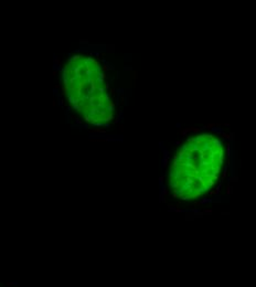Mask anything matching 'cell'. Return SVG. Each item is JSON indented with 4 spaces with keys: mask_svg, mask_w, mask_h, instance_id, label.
I'll list each match as a JSON object with an SVG mask.
<instances>
[{
    "mask_svg": "<svg viewBox=\"0 0 256 287\" xmlns=\"http://www.w3.org/2000/svg\"><path fill=\"white\" fill-rule=\"evenodd\" d=\"M90 132H97V134H105L106 130L104 129V128H90Z\"/></svg>",
    "mask_w": 256,
    "mask_h": 287,
    "instance_id": "1",
    "label": "cell"
},
{
    "mask_svg": "<svg viewBox=\"0 0 256 287\" xmlns=\"http://www.w3.org/2000/svg\"><path fill=\"white\" fill-rule=\"evenodd\" d=\"M191 132V127H188L186 128V129H181V130H178V134H181L182 136H186L188 132Z\"/></svg>",
    "mask_w": 256,
    "mask_h": 287,
    "instance_id": "2",
    "label": "cell"
},
{
    "mask_svg": "<svg viewBox=\"0 0 256 287\" xmlns=\"http://www.w3.org/2000/svg\"><path fill=\"white\" fill-rule=\"evenodd\" d=\"M109 70H114V66H109V65L106 64V63L103 65V66H102V71H103L104 73H105L106 71H109Z\"/></svg>",
    "mask_w": 256,
    "mask_h": 287,
    "instance_id": "3",
    "label": "cell"
},
{
    "mask_svg": "<svg viewBox=\"0 0 256 287\" xmlns=\"http://www.w3.org/2000/svg\"><path fill=\"white\" fill-rule=\"evenodd\" d=\"M114 119V114H108L107 116H105V117L103 118V123L104 122H111V120Z\"/></svg>",
    "mask_w": 256,
    "mask_h": 287,
    "instance_id": "4",
    "label": "cell"
},
{
    "mask_svg": "<svg viewBox=\"0 0 256 287\" xmlns=\"http://www.w3.org/2000/svg\"><path fill=\"white\" fill-rule=\"evenodd\" d=\"M115 103H113L112 101H109L108 102V110H111V112H114L115 110Z\"/></svg>",
    "mask_w": 256,
    "mask_h": 287,
    "instance_id": "5",
    "label": "cell"
},
{
    "mask_svg": "<svg viewBox=\"0 0 256 287\" xmlns=\"http://www.w3.org/2000/svg\"><path fill=\"white\" fill-rule=\"evenodd\" d=\"M218 124H208V125H205L203 128H206V129H212L213 127H218Z\"/></svg>",
    "mask_w": 256,
    "mask_h": 287,
    "instance_id": "6",
    "label": "cell"
},
{
    "mask_svg": "<svg viewBox=\"0 0 256 287\" xmlns=\"http://www.w3.org/2000/svg\"><path fill=\"white\" fill-rule=\"evenodd\" d=\"M226 152H227V156L231 155V144L230 142L226 144Z\"/></svg>",
    "mask_w": 256,
    "mask_h": 287,
    "instance_id": "7",
    "label": "cell"
},
{
    "mask_svg": "<svg viewBox=\"0 0 256 287\" xmlns=\"http://www.w3.org/2000/svg\"><path fill=\"white\" fill-rule=\"evenodd\" d=\"M201 128H196V127H191V132H200Z\"/></svg>",
    "mask_w": 256,
    "mask_h": 287,
    "instance_id": "8",
    "label": "cell"
},
{
    "mask_svg": "<svg viewBox=\"0 0 256 287\" xmlns=\"http://www.w3.org/2000/svg\"><path fill=\"white\" fill-rule=\"evenodd\" d=\"M84 119H85V122L90 123V117L88 116V115H85V116H84Z\"/></svg>",
    "mask_w": 256,
    "mask_h": 287,
    "instance_id": "9",
    "label": "cell"
},
{
    "mask_svg": "<svg viewBox=\"0 0 256 287\" xmlns=\"http://www.w3.org/2000/svg\"><path fill=\"white\" fill-rule=\"evenodd\" d=\"M109 92H111V94H112V95H115V93H116V88H113V87H112Z\"/></svg>",
    "mask_w": 256,
    "mask_h": 287,
    "instance_id": "10",
    "label": "cell"
},
{
    "mask_svg": "<svg viewBox=\"0 0 256 287\" xmlns=\"http://www.w3.org/2000/svg\"><path fill=\"white\" fill-rule=\"evenodd\" d=\"M124 101H125V97H124V96H121V97H120V103H121V104L124 103Z\"/></svg>",
    "mask_w": 256,
    "mask_h": 287,
    "instance_id": "11",
    "label": "cell"
},
{
    "mask_svg": "<svg viewBox=\"0 0 256 287\" xmlns=\"http://www.w3.org/2000/svg\"><path fill=\"white\" fill-rule=\"evenodd\" d=\"M130 70H131V69L128 68V66H126V68H125V71H130Z\"/></svg>",
    "mask_w": 256,
    "mask_h": 287,
    "instance_id": "12",
    "label": "cell"
},
{
    "mask_svg": "<svg viewBox=\"0 0 256 287\" xmlns=\"http://www.w3.org/2000/svg\"><path fill=\"white\" fill-rule=\"evenodd\" d=\"M120 78V73L117 72V78Z\"/></svg>",
    "mask_w": 256,
    "mask_h": 287,
    "instance_id": "13",
    "label": "cell"
},
{
    "mask_svg": "<svg viewBox=\"0 0 256 287\" xmlns=\"http://www.w3.org/2000/svg\"><path fill=\"white\" fill-rule=\"evenodd\" d=\"M180 144H181V141H179V140L178 141H176V145H180Z\"/></svg>",
    "mask_w": 256,
    "mask_h": 287,
    "instance_id": "14",
    "label": "cell"
}]
</instances>
